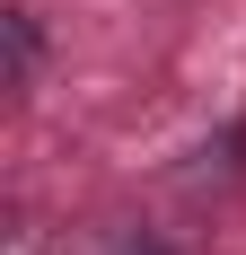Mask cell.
<instances>
[{"label": "cell", "mask_w": 246, "mask_h": 255, "mask_svg": "<svg viewBox=\"0 0 246 255\" xmlns=\"http://www.w3.org/2000/svg\"><path fill=\"white\" fill-rule=\"evenodd\" d=\"M9 71H35V18H26V9H9Z\"/></svg>", "instance_id": "obj_1"}]
</instances>
